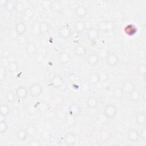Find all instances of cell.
Returning a JSON list of instances; mask_svg holds the SVG:
<instances>
[{"label":"cell","instance_id":"1","mask_svg":"<svg viewBox=\"0 0 146 146\" xmlns=\"http://www.w3.org/2000/svg\"><path fill=\"white\" fill-rule=\"evenodd\" d=\"M115 24L111 20L102 19L98 22L97 24V29L99 32L109 33L115 29Z\"/></svg>","mask_w":146,"mask_h":146},{"label":"cell","instance_id":"2","mask_svg":"<svg viewBox=\"0 0 146 146\" xmlns=\"http://www.w3.org/2000/svg\"><path fill=\"white\" fill-rule=\"evenodd\" d=\"M117 113V108L115 105L109 103L104 108L103 114L107 119H111L115 117Z\"/></svg>","mask_w":146,"mask_h":146},{"label":"cell","instance_id":"3","mask_svg":"<svg viewBox=\"0 0 146 146\" xmlns=\"http://www.w3.org/2000/svg\"><path fill=\"white\" fill-rule=\"evenodd\" d=\"M43 91V87L39 83H32L29 89V92L30 95L34 98L39 97Z\"/></svg>","mask_w":146,"mask_h":146},{"label":"cell","instance_id":"4","mask_svg":"<svg viewBox=\"0 0 146 146\" xmlns=\"http://www.w3.org/2000/svg\"><path fill=\"white\" fill-rule=\"evenodd\" d=\"M64 81L63 77L59 75H54L49 81V86L54 88H60L64 84Z\"/></svg>","mask_w":146,"mask_h":146},{"label":"cell","instance_id":"5","mask_svg":"<svg viewBox=\"0 0 146 146\" xmlns=\"http://www.w3.org/2000/svg\"><path fill=\"white\" fill-rule=\"evenodd\" d=\"M58 35L63 39H67L72 35V31L70 26L67 25L62 26L58 30Z\"/></svg>","mask_w":146,"mask_h":146},{"label":"cell","instance_id":"6","mask_svg":"<svg viewBox=\"0 0 146 146\" xmlns=\"http://www.w3.org/2000/svg\"><path fill=\"white\" fill-rule=\"evenodd\" d=\"M86 34L88 39L91 42H94L98 39L100 32L97 28L95 27H91L88 29Z\"/></svg>","mask_w":146,"mask_h":146},{"label":"cell","instance_id":"7","mask_svg":"<svg viewBox=\"0 0 146 146\" xmlns=\"http://www.w3.org/2000/svg\"><path fill=\"white\" fill-rule=\"evenodd\" d=\"M105 60L108 66L114 67L116 66L119 62V57L114 52H108Z\"/></svg>","mask_w":146,"mask_h":146},{"label":"cell","instance_id":"8","mask_svg":"<svg viewBox=\"0 0 146 146\" xmlns=\"http://www.w3.org/2000/svg\"><path fill=\"white\" fill-rule=\"evenodd\" d=\"M82 109L80 105L76 103H74L71 104L68 109V113L70 115L76 117L82 112Z\"/></svg>","mask_w":146,"mask_h":146},{"label":"cell","instance_id":"9","mask_svg":"<svg viewBox=\"0 0 146 146\" xmlns=\"http://www.w3.org/2000/svg\"><path fill=\"white\" fill-rule=\"evenodd\" d=\"M29 94V92L26 87L21 86L17 87L15 90L16 96L21 100H25L26 99Z\"/></svg>","mask_w":146,"mask_h":146},{"label":"cell","instance_id":"10","mask_svg":"<svg viewBox=\"0 0 146 146\" xmlns=\"http://www.w3.org/2000/svg\"><path fill=\"white\" fill-rule=\"evenodd\" d=\"M74 14L77 17L83 18L87 15L88 9L84 5H79L74 9Z\"/></svg>","mask_w":146,"mask_h":146},{"label":"cell","instance_id":"11","mask_svg":"<svg viewBox=\"0 0 146 146\" xmlns=\"http://www.w3.org/2000/svg\"><path fill=\"white\" fill-rule=\"evenodd\" d=\"M77 137L73 132H68L64 136V142L67 145H75L76 142Z\"/></svg>","mask_w":146,"mask_h":146},{"label":"cell","instance_id":"12","mask_svg":"<svg viewBox=\"0 0 146 146\" xmlns=\"http://www.w3.org/2000/svg\"><path fill=\"white\" fill-rule=\"evenodd\" d=\"M86 61L88 65L91 66H96L99 63L100 58L97 54L95 52H91L88 55Z\"/></svg>","mask_w":146,"mask_h":146},{"label":"cell","instance_id":"13","mask_svg":"<svg viewBox=\"0 0 146 146\" xmlns=\"http://www.w3.org/2000/svg\"><path fill=\"white\" fill-rule=\"evenodd\" d=\"M127 138L128 141L131 143L136 142L140 138L139 132L135 128L130 129L127 133Z\"/></svg>","mask_w":146,"mask_h":146},{"label":"cell","instance_id":"14","mask_svg":"<svg viewBox=\"0 0 146 146\" xmlns=\"http://www.w3.org/2000/svg\"><path fill=\"white\" fill-rule=\"evenodd\" d=\"M86 105L90 109H96L99 105V100L94 96H90L86 100Z\"/></svg>","mask_w":146,"mask_h":146},{"label":"cell","instance_id":"15","mask_svg":"<svg viewBox=\"0 0 146 146\" xmlns=\"http://www.w3.org/2000/svg\"><path fill=\"white\" fill-rule=\"evenodd\" d=\"M74 30L78 33H82L86 29V24L82 20H78L74 23Z\"/></svg>","mask_w":146,"mask_h":146},{"label":"cell","instance_id":"16","mask_svg":"<svg viewBox=\"0 0 146 146\" xmlns=\"http://www.w3.org/2000/svg\"><path fill=\"white\" fill-rule=\"evenodd\" d=\"M74 52L75 55L79 58L83 57L86 55L87 53V49L85 46L83 44H78L74 48Z\"/></svg>","mask_w":146,"mask_h":146},{"label":"cell","instance_id":"17","mask_svg":"<svg viewBox=\"0 0 146 146\" xmlns=\"http://www.w3.org/2000/svg\"><path fill=\"white\" fill-rule=\"evenodd\" d=\"M50 29V25L45 21L41 22L39 25V33L41 35H44L48 34Z\"/></svg>","mask_w":146,"mask_h":146},{"label":"cell","instance_id":"18","mask_svg":"<svg viewBox=\"0 0 146 146\" xmlns=\"http://www.w3.org/2000/svg\"><path fill=\"white\" fill-rule=\"evenodd\" d=\"M14 29L19 35H22L25 33L27 27L25 23L23 21H19L16 23Z\"/></svg>","mask_w":146,"mask_h":146},{"label":"cell","instance_id":"19","mask_svg":"<svg viewBox=\"0 0 146 146\" xmlns=\"http://www.w3.org/2000/svg\"><path fill=\"white\" fill-rule=\"evenodd\" d=\"M136 123L139 125H144L146 123V116L144 112H140L135 115Z\"/></svg>","mask_w":146,"mask_h":146},{"label":"cell","instance_id":"20","mask_svg":"<svg viewBox=\"0 0 146 146\" xmlns=\"http://www.w3.org/2000/svg\"><path fill=\"white\" fill-rule=\"evenodd\" d=\"M76 117L73 116L69 113H67L64 117V122L65 124L68 127H73L76 124Z\"/></svg>","mask_w":146,"mask_h":146},{"label":"cell","instance_id":"21","mask_svg":"<svg viewBox=\"0 0 146 146\" xmlns=\"http://www.w3.org/2000/svg\"><path fill=\"white\" fill-rule=\"evenodd\" d=\"M37 47L35 43L30 42H28L26 46V51L27 53L30 55H33L36 52Z\"/></svg>","mask_w":146,"mask_h":146},{"label":"cell","instance_id":"22","mask_svg":"<svg viewBox=\"0 0 146 146\" xmlns=\"http://www.w3.org/2000/svg\"><path fill=\"white\" fill-rule=\"evenodd\" d=\"M124 93H129L134 89V84L131 81H125L121 87Z\"/></svg>","mask_w":146,"mask_h":146},{"label":"cell","instance_id":"23","mask_svg":"<svg viewBox=\"0 0 146 146\" xmlns=\"http://www.w3.org/2000/svg\"><path fill=\"white\" fill-rule=\"evenodd\" d=\"M16 136L18 140L23 142L27 139V136H29L26 129H20L17 131L16 133Z\"/></svg>","mask_w":146,"mask_h":146},{"label":"cell","instance_id":"24","mask_svg":"<svg viewBox=\"0 0 146 146\" xmlns=\"http://www.w3.org/2000/svg\"><path fill=\"white\" fill-rule=\"evenodd\" d=\"M129 95L130 100L133 102H137L139 101L140 97H141L140 92L138 90H136L135 89L132 90L129 93Z\"/></svg>","mask_w":146,"mask_h":146},{"label":"cell","instance_id":"25","mask_svg":"<svg viewBox=\"0 0 146 146\" xmlns=\"http://www.w3.org/2000/svg\"><path fill=\"white\" fill-rule=\"evenodd\" d=\"M34 105L37 111H39L40 112H46L48 108V106L47 105V104L43 101L37 102L34 103Z\"/></svg>","mask_w":146,"mask_h":146},{"label":"cell","instance_id":"26","mask_svg":"<svg viewBox=\"0 0 146 146\" xmlns=\"http://www.w3.org/2000/svg\"><path fill=\"white\" fill-rule=\"evenodd\" d=\"M19 66L18 63L15 61H11L9 63L7 66V69L11 73H15L18 71Z\"/></svg>","mask_w":146,"mask_h":146},{"label":"cell","instance_id":"27","mask_svg":"<svg viewBox=\"0 0 146 146\" xmlns=\"http://www.w3.org/2000/svg\"><path fill=\"white\" fill-rule=\"evenodd\" d=\"M4 7L5 8V10L7 11L8 12H12L14 10H15V3H14L11 0H7L5 2V3L4 5Z\"/></svg>","mask_w":146,"mask_h":146},{"label":"cell","instance_id":"28","mask_svg":"<svg viewBox=\"0 0 146 146\" xmlns=\"http://www.w3.org/2000/svg\"><path fill=\"white\" fill-rule=\"evenodd\" d=\"M10 107L6 104H2L0 106V113L2 116L5 117L10 113Z\"/></svg>","mask_w":146,"mask_h":146},{"label":"cell","instance_id":"29","mask_svg":"<svg viewBox=\"0 0 146 146\" xmlns=\"http://www.w3.org/2000/svg\"><path fill=\"white\" fill-rule=\"evenodd\" d=\"M123 91L121 87H115L112 90V96L115 99H120L123 95Z\"/></svg>","mask_w":146,"mask_h":146},{"label":"cell","instance_id":"30","mask_svg":"<svg viewBox=\"0 0 146 146\" xmlns=\"http://www.w3.org/2000/svg\"><path fill=\"white\" fill-rule=\"evenodd\" d=\"M59 60L62 63L65 64L70 61V56L67 52H62L59 56Z\"/></svg>","mask_w":146,"mask_h":146},{"label":"cell","instance_id":"31","mask_svg":"<svg viewBox=\"0 0 146 146\" xmlns=\"http://www.w3.org/2000/svg\"><path fill=\"white\" fill-rule=\"evenodd\" d=\"M99 82H105L109 79V75L107 72L99 71L97 72Z\"/></svg>","mask_w":146,"mask_h":146},{"label":"cell","instance_id":"32","mask_svg":"<svg viewBox=\"0 0 146 146\" xmlns=\"http://www.w3.org/2000/svg\"><path fill=\"white\" fill-rule=\"evenodd\" d=\"M26 130L27 132L28 136H30V137H33L35 135V133L36 131L35 126L32 123L28 124V125L27 126V127L26 128Z\"/></svg>","mask_w":146,"mask_h":146},{"label":"cell","instance_id":"33","mask_svg":"<svg viewBox=\"0 0 146 146\" xmlns=\"http://www.w3.org/2000/svg\"><path fill=\"white\" fill-rule=\"evenodd\" d=\"M88 80L89 82L93 84H95L99 83V77L97 72H92V74H91L88 76Z\"/></svg>","mask_w":146,"mask_h":146},{"label":"cell","instance_id":"34","mask_svg":"<svg viewBox=\"0 0 146 146\" xmlns=\"http://www.w3.org/2000/svg\"><path fill=\"white\" fill-rule=\"evenodd\" d=\"M26 110H27V112H28V113L31 115H34L36 113V112L37 111V110L35 107L34 103H29L26 107Z\"/></svg>","mask_w":146,"mask_h":146},{"label":"cell","instance_id":"35","mask_svg":"<svg viewBox=\"0 0 146 146\" xmlns=\"http://www.w3.org/2000/svg\"><path fill=\"white\" fill-rule=\"evenodd\" d=\"M110 136V132L106 130V129H104L102 131H101L100 134V140L103 141L104 142L106 141H107Z\"/></svg>","mask_w":146,"mask_h":146},{"label":"cell","instance_id":"36","mask_svg":"<svg viewBox=\"0 0 146 146\" xmlns=\"http://www.w3.org/2000/svg\"><path fill=\"white\" fill-rule=\"evenodd\" d=\"M8 129V124L7 122L4 120H1L0 121V133H4Z\"/></svg>","mask_w":146,"mask_h":146},{"label":"cell","instance_id":"37","mask_svg":"<svg viewBox=\"0 0 146 146\" xmlns=\"http://www.w3.org/2000/svg\"><path fill=\"white\" fill-rule=\"evenodd\" d=\"M23 4L21 2H17L15 3V10L18 13H23L25 11Z\"/></svg>","mask_w":146,"mask_h":146},{"label":"cell","instance_id":"38","mask_svg":"<svg viewBox=\"0 0 146 146\" xmlns=\"http://www.w3.org/2000/svg\"><path fill=\"white\" fill-rule=\"evenodd\" d=\"M9 36L11 39L15 40V39H17L19 35L17 33L15 29H11L9 31Z\"/></svg>","mask_w":146,"mask_h":146},{"label":"cell","instance_id":"39","mask_svg":"<svg viewBox=\"0 0 146 146\" xmlns=\"http://www.w3.org/2000/svg\"><path fill=\"white\" fill-rule=\"evenodd\" d=\"M15 96V94H14L12 91H8L6 95V98L9 102H13L14 100Z\"/></svg>","mask_w":146,"mask_h":146},{"label":"cell","instance_id":"40","mask_svg":"<svg viewBox=\"0 0 146 146\" xmlns=\"http://www.w3.org/2000/svg\"><path fill=\"white\" fill-rule=\"evenodd\" d=\"M136 29L135 28V27H134L132 25L127 26L125 27V33L128 35H131L132 34H133L134 33H136Z\"/></svg>","mask_w":146,"mask_h":146},{"label":"cell","instance_id":"41","mask_svg":"<svg viewBox=\"0 0 146 146\" xmlns=\"http://www.w3.org/2000/svg\"><path fill=\"white\" fill-rule=\"evenodd\" d=\"M23 17L26 19H30L34 15L33 11L30 9H26L23 13Z\"/></svg>","mask_w":146,"mask_h":146},{"label":"cell","instance_id":"42","mask_svg":"<svg viewBox=\"0 0 146 146\" xmlns=\"http://www.w3.org/2000/svg\"><path fill=\"white\" fill-rule=\"evenodd\" d=\"M41 137L43 140H47L51 139V132L48 130H43L41 133Z\"/></svg>","mask_w":146,"mask_h":146},{"label":"cell","instance_id":"43","mask_svg":"<svg viewBox=\"0 0 146 146\" xmlns=\"http://www.w3.org/2000/svg\"><path fill=\"white\" fill-rule=\"evenodd\" d=\"M109 52H108L105 48H100L99 51V52L98 54L99 57L100 59H105L107 54H108Z\"/></svg>","mask_w":146,"mask_h":146},{"label":"cell","instance_id":"44","mask_svg":"<svg viewBox=\"0 0 146 146\" xmlns=\"http://www.w3.org/2000/svg\"><path fill=\"white\" fill-rule=\"evenodd\" d=\"M7 74V68H6L4 66H0V80L2 81L5 79Z\"/></svg>","mask_w":146,"mask_h":146},{"label":"cell","instance_id":"45","mask_svg":"<svg viewBox=\"0 0 146 146\" xmlns=\"http://www.w3.org/2000/svg\"><path fill=\"white\" fill-rule=\"evenodd\" d=\"M53 100L55 104L57 105H60L62 104L63 102L64 99L60 95H55L53 98Z\"/></svg>","mask_w":146,"mask_h":146},{"label":"cell","instance_id":"46","mask_svg":"<svg viewBox=\"0 0 146 146\" xmlns=\"http://www.w3.org/2000/svg\"><path fill=\"white\" fill-rule=\"evenodd\" d=\"M28 145L29 146H40L42 145L41 143L36 139H32L28 143Z\"/></svg>","mask_w":146,"mask_h":146},{"label":"cell","instance_id":"47","mask_svg":"<svg viewBox=\"0 0 146 146\" xmlns=\"http://www.w3.org/2000/svg\"><path fill=\"white\" fill-rule=\"evenodd\" d=\"M139 136L141 138V139L144 141L146 140V129L145 128H143L141 129L140 132H139Z\"/></svg>","mask_w":146,"mask_h":146}]
</instances>
